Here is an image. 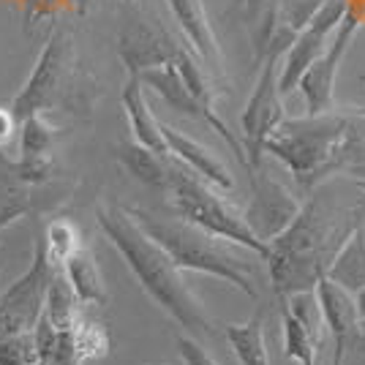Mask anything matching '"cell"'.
Listing matches in <instances>:
<instances>
[{
    "mask_svg": "<svg viewBox=\"0 0 365 365\" xmlns=\"http://www.w3.org/2000/svg\"><path fill=\"white\" fill-rule=\"evenodd\" d=\"M360 224H365V205H341L330 180L317 185L294 221L267 243L264 262L270 264V287L278 300L314 292L335 251Z\"/></svg>",
    "mask_w": 365,
    "mask_h": 365,
    "instance_id": "cell-1",
    "label": "cell"
},
{
    "mask_svg": "<svg viewBox=\"0 0 365 365\" xmlns=\"http://www.w3.org/2000/svg\"><path fill=\"white\" fill-rule=\"evenodd\" d=\"M262 150L289 169L300 194H311L335 175L365 178V107L284 118Z\"/></svg>",
    "mask_w": 365,
    "mask_h": 365,
    "instance_id": "cell-2",
    "label": "cell"
},
{
    "mask_svg": "<svg viewBox=\"0 0 365 365\" xmlns=\"http://www.w3.org/2000/svg\"><path fill=\"white\" fill-rule=\"evenodd\" d=\"M96 221H98L104 237L115 245V251L128 264L131 275L137 278V284L145 289V294L153 303L161 311H167L182 330L194 335H207V338L215 335L213 317L202 305L197 292L188 287L182 270L172 262L167 251L134 221L128 207L101 202L96 207Z\"/></svg>",
    "mask_w": 365,
    "mask_h": 365,
    "instance_id": "cell-3",
    "label": "cell"
},
{
    "mask_svg": "<svg viewBox=\"0 0 365 365\" xmlns=\"http://www.w3.org/2000/svg\"><path fill=\"white\" fill-rule=\"evenodd\" d=\"M128 213L134 215L139 227L150 235L155 243L167 251L172 262L180 267L182 273H205L221 278L232 287L248 294V297H259V275L257 262L248 257L251 251L243 245L224 240L218 235L205 232L197 224H188L182 218H164L142 207H131ZM257 257V254H254Z\"/></svg>",
    "mask_w": 365,
    "mask_h": 365,
    "instance_id": "cell-4",
    "label": "cell"
},
{
    "mask_svg": "<svg viewBox=\"0 0 365 365\" xmlns=\"http://www.w3.org/2000/svg\"><path fill=\"white\" fill-rule=\"evenodd\" d=\"M96 101V79L82 66L71 33L55 31L46 38L38 61L33 66L28 82L11 98V112L16 120L33 112H68V115H88Z\"/></svg>",
    "mask_w": 365,
    "mask_h": 365,
    "instance_id": "cell-5",
    "label": "cell"
},
{
    "mask_svg": "<svg viewBox=\"0 0 365 365\" xmlns=\"http://www.w3.org/2000/svg\"><path fill=\"white\" fill-rule=\"evenodd\" d=\"M164 191L169 194V207L175 210L178 218L188 221V224H197L205 232L218 235L224 240L243 245L251 254H257L259 259L267 257V243H262L251 232L243 213L232 202L221 197L215 191V185L202 180L199 175L185 169L175 158H172V169H169V180Z\"/></svg>",
    "mask_w": 365,
    "mask_h": 365,
    "instance_id": "cell-6",
    "label": "cell"
},
{
    "mask_svg": "<svg viewBox=\"0 0 365 365\" xmlns=\"http://www.w3.org/2000/svg\"><path fill=\"white\" fill-rule=\"evenodd\" d=\"M294 33L287 31L284 25L275 33L273 44L267 49V55L259 61V74L254 82V91L248 96L243 115H240V125H243V150L248 155V172L264 161V139L275 131V125L287 118L284 112V96L278 88V71H281V58L292 44Z\"/></svg>",
    "mask_w": 365,
    "mask_h": 365,
    "instance_id": "cell-7",
    "label": "cell"
},
{
    "mask_svg": "<svg viewBox=\"0 0 365 365\" xmlns=\"http://www.w3.org/2000/svg\"><path fill=\"white\" fill-rule=\"evenodd\" d=\"M55 273H58V264L46 254L44 240L38 237L28 273L19 275L14 284L0 294V338L31 333L36 327V322L44 314L46 289H49Z\"/></svg>",
    "mask_w": 365,
    "mask_h": 365,
    "instance_id": "cell-8",
    "label": "cell"
},
{
    "mask_svg": "<svg viewBox=\"0 0 365 365\" xmlns=\"http://www.w3.org/2000/svg\"><path fill=\"white\" fill-rule=\"evenodd\" d=\"M180 46L182 44L169 36L164 25L142 14L139 6H125V16L118 31V55L128 76H139L150 68L172 63Z\"/></svg>",
    "mask_w": 365,
    "mask_h": 365,
    "instance_id": "cell-9",
    "label": "cell"
},
{
    "mask_svg": "<svg viewBox=\"0 0 365 365\" xmlns=\"http://www.w3.org/2000/svg\"><path fill=\"white\" fill-rule=\"evenodd\" d=\"M248 178H251V199L243 210V218L262 243H270L275 235H281L294 221V215L303 207V199L287 182L278 180L273 172H267L264 161L254 172H248Z\"/></svg>",
    "mask_w": 365,
    "mask_h": 365,
    "instance_id": "cell-10",
    "label": "cell"
},
{
    "mask_svg": "<svg viewBox=\"0 0 365 365\" xmlns=\"http://www.w3.org/2000/svg\"><path fill=\"white\" fill-rule=\"evenodd\" d=\"M346 11V0H327L317 14L305 22L300 31L294 33L292 44L287 46L281 58V71H278V88L281 96H289L297 91V82L305 74V68L324 52L333 31L338 28L341 16Z\"/></svg>",
    "mask_w": 365,
    "mask_h": 365,
    "instance_id": "cell-11",
    "label": "cell"
},
{
    "mask_svg": "<svg viewBox=\"0 0 365 365\" xmlns=\"http://www.w3.org/2000/svg\"><path fill=\"white\" fill-rule=\"evenodd\" d=\"M314 297L319 305V314L324 327L333 335V360L330 365H344L346 351L357 341L360 330V311H357V297L351 292L341 289L327 275H322L314 287Z\"/></svg>",
    "mask_w": 365,
    "mask_h": 365,
    "instance_id": "cell-12",
    "label": "cell"
},
{
    "mask_svg": "<svg viewBox=\"0 0 365 365\" xmlns=\"http://www.w3.org/2000/svg\"><path fill=\"white\" fill-rule=\"evenodd\" d=\"M167 6L180 33L185 36V41H188V49L197 55L202 66L215 79H221L224 76V52H221L213 25H210L205 0H167Z\"/></svg>",
    "mask_w": 365,
    "mask_h": 365,
    "instance_id": "cell-13",
    "label": "cell"
},
{
    "mask_svg": "<svg viewBox=\"0 0 365 365\" xmlns=\"http://www.w3.org/2000/svg\"><path fill=\"white\" fill-rule=\"evenodd\" d=\"M161 137L167 142L169 155L175 161H180L185 169H191L194 175H199L202 180H207L210 185L221 188V191H232L235 188L232 172H229L227 164L210 148H205L194 137H188V134H182L178 128H172L169 123H161Z\"/></svg>",
    "mask_w": 365,
    "mask_h": 365,
    "instance_id": "cell-14",
    "label": "cell"
},
{
    "mask_svg": "<svg viewBox=\"0 0 365 365\" xmlns=\"http://www.w3.org/2000/svg\"><path fill=\"white\" fill-rule=\"evenodd\" d=\"M120 101L123 109H125V118H128V128H131L134 142L161 153V155H169L167 142L161 137V120L153 115L150 101L145 96V88H142L139 76H128V82H125V88L120 93Z\"/></svg>",
    "mask_w": 365,
    "mask_h": 365,
    "instance_id": "cell-15",
    "label": "cell"
},
{
    "mask_svg": "<svg viewBox=\"0 0 365 365\" xmlns=\"http://www.w3.org/2000/svg\"><path fill=\"white\" fill-rule=\"evenodd\" d=\"M63 275L68 281V287L74 289L79 305H107L109 303V292L104 284V275L101 267L96 262L91 245L79 243L74 248V254L66 259L61 264Z\"/></svg>",
    "mask_w": 365,
    "mask_h": 365,
    "instance_id": "cell-16",
    "label": "cell"
},
{
    "mask_svg": "<svg viewBox=\"0 0 365 365\" xmlns=\"http://www.w3.org/2000/svg\"><path fill=\"white\" fill-rule=\"evenodd\" d=\"M139 82H142L145 91H153L155 96H161V101L175 109V112H180L185 118L207 125V112L202 109V104L182 85L175 63H167V66H158V68H150V71L139 74Z\"/></svg>",
    "mask_w": 365,
    "mask_h": 365,
    "instance_id": "cell-17",
    "label": "cell"
},
{
    "mask_svg": "<svg viewBox=\"0 0 365 365\" xmlns=\"http://www.w3.org/2000/svg\"><path fill=\"white\" fill-rule=\"evenodd\" d=\"M324 275L351 294H360L365 289V224L351 229L349 237L330 259Z\"/></svg>",
    "mask_w": 365,
    "mask_h": 365,
    "instance_id": "cell-18",
    "label": "cell"
},
{
    "mask_svg": "<svg viewBox=\"0 0 365 365\" xmlns=\"http://www.w3.org/2000/svg\"><path fill=\"white\" fill-rule=\"evenodd\" d=\"M115 158L120 161V167L137 178L139 182L145 185H153V188H167L169 180V169H172V155H161V153L150 150L145 145H139L134 139L128 142H120L115 148Z\"/></svg>",
    "mask_w": 365,
    "mask_h": 365,
    "instance_id": "cell-19",
    "label": "cell"
},
{
    "mask_svg": "<svg viewBox=\"0 0 365 365\" xmlns=\"http://www.w3.org/2000/svg\"><path fill=\"white\" fill-rule=\"evenodd\" d=\"M58 125L44 112H33L19 120V158L16 161H49L55 142H58Z\"/></svg>",
    "mask_w": 365,
    "mask_h": 365,
    "instance_id": "cell-20",
    "label": "cell"
},
{
    "mask_svg": "<svg viewBox=\"0 0 365 365\" xmlns=\"http://www.w3.org/2000/svg\"><path fill=\"white\" fill-rule=\"evenodd\" d=\"M229 346L235 351V357L240 365H270V354L264 346V317L262 308L248 322L240 324H227L224 327Z\"/></svg>",
    "mask_w": 365,
    "mask_h": 365,
    "instance_id": "cell-21",
    "label": "cell"
},
{
    "mask_svg": "<svg viewBox=\"0 0 365 365\" xmlns=\"http://www.w3.org/2000/svg\"><path fill=\"white\" fill-rule=\"evenodd\" d=\"M31 188L33 185L16 175L14 161L0 150V232L31 210Z\"/></svg>",
    "mask_w": 365,
    "mask_h": 365,
    "instance_id": "cell-22",
    "label": "cell"
},
{
    "mask_svg": "<svg viewBox=\"0 0 365 365\" xmlns=\"http://www.w3.org/2000/svg\"><path fill=\"white\" fill-rule=\"evenodd\" d=\"M44 317L52 322L58 330H68L76 322V317H79V300H76L74 289L68 287V281H66V275H63L61 267H58V273L52 275V284H49V289H46Z\"/></svg>",
    "mask_w": 365,
    "mask_h": 365,
    "instance_id": "cell-23",
    "label": "cell"
},
{
    "mask_svg": "<svg viewBox=\"0 0 365 365\" xmlns=\"http://www.w3.org/2000/svg\"><path fill=\"white\" fill-rule=\"evenodd\" d=\"M44 248L46 254L52 257V262L61 267L66 259L74 254V248L82 240H79V232H76V227L68 221V218H58V221H52L49 227H46L44 232Z\"/></svg>",
    "mask_w": 365,
    "mask_h": 365,
    "instance_id": "cell-24",
    "label": "cell"
},
{
    "mask_svg": "<svg viewBox=\"0 0 365 365\" xmlns=\"http://www.w3.org/2000/svg\"><path fill=\"white\" fill-rule=\"evenodd\" d=\"M71 335L76 341V349L82 354V360H91V357H101L109 349V335L104 330V324L91 322L88 317H76V322L71 324Z\"/></svg>",
    "mask_w": 365,
    "mask_h": 365,
    "instance_id": "cell-25",
    "label": "cell"
},
{
    "mask_svg": "<svg viewBox=\"0 0 365 365\" xmlns=\"http://www.w3.org/2000/svg\"><path fill=\"white\" fill-rule=\"evenodd\" d=\"M0 365H41L31 333H16L0 338Z\"/></svg>",
    "mask_w": 365,
    "mask_h": 365,
    "instance_id": "cell-26",
    "label": "cell"
},
{
    "mask_svg": "<svg viewBox=\"0 0 365 365\" xmlns=\"http://www.w3.org/2000/svg\"><path fill=\"white\" fill-rule=\"evenodd\" d=\"M327 0H278V25L297 33Z\"/></svg>",
    "mask_w": 365,
    "mask_h": 365,
    "instance_id": "cell-27",
    "label": "cell"
},
{
    "mask_svg": "<svg viewBox=\"0 0 365 365\" xmlns=\"http://www.w3.org/2000/svg\"><path fill=\"white\" fill-rule=\"evenodd\" d=\"M175 344H178L182 365H218L213 354L205 349L197 338H191V335H178Z\"/></svg>",
    "mask_w": 365,
    "mask_h": 365,
    "instance_id": "cell-28",
    "label": "cell"
},
{
    "mask_svg": "<svg viewBox=\"0 0 365 365\" xmlns=\"http://www.w3.org/2000/svg\"><path fill=\"white\" fill-rule=\"evenodd\" d=\"M16 128H19V120H16V115L11 112V107H0V150L11 142Z\"/></svg>",
    "mask_w": 365,
    "mask_h": 365,
    "instance_id": "cell-29",
    "label": "cell"
},
{
    "mask_svg": "<svg viewBox=\"0 0 365 365\" xmlns=\"http://www.w3.org/2000/svg\"><path fill=\"white\" fill-rule=\"evenodd\" d=\"M71 3H74L76 14H79V16H88L91 11H96V9H98V6L104 3V0H71Z\"/></svg>",
    "mask_w": 365,
    "mask_h": 365,
    "instance_id": "cell-30",
    "label": "cell"
},
{
    "mask_svg": "<svg viewBox=\"0 0 365 365\" xmlns=\"http://www.w3.org/2000/svg\"><path fill=\"white\" fill-rule=\"evenodd\" d=\"M357 297V311H360V319H365V289L360 294H354Z\"/></svg>",
    "mask_w": 365,
    "mask_h": 365,
    "instance_id": "cell-31",
    "label": "cell"
},
{
    "mask_svg": "<svg viewBox=\"0 0 365 365\" xmlns=\"http://www.w3.org/2000/svg\"><path fill=\"white\" fill-rule=\"evenodd\" d=\"M357 341L365 346V319H360V330H357Z\"/></svg>",
    "mask_w": 365,
    "mask_h": 365,
    "instance_id": "cell-32",
    "label": "cell"
},
{
    "mask_svg": "<svg viewBox=\"0 0 365 365\" xmlns=\"http://www.w3.org/2000/svg\"><path fill=\"white\" fill-rule=\"evenodd\" d=\"M354 188H357V191H363V194H365V178H354Z\"/></svg>",
    "mask_w": 365,
    "mask_h": 365,
    "instance_id": "cell-33",
    "label": "cell"
},
{
    "mask_svg": "<svg viewBox=\"0 0 365 365\" xmlns=\"http://www.w3.org/2000/svg\"><path fill=\"white\" fill-rule=\"evenodd\" d=\"M123 6H142V0H118Z\"/></svg>",
    "mask_w": 365,
    "mask_h": 365,
    "instance_id": "cell-34",
    "label": "cell"
},
{
    "mask_svg": "<svg viewBox=\"0 0 365 365\" xmlns=\"http://www.w3.org/2000/svg\"><path fill=\"white\" fill-rule=\"evenodd\" d=\"M319 365H322V363H319Z\"/></svg>",
    "mask_w": 365,
    "mask_h": 365,
    "instance_id": "cell-35",
    "label": "cell"
}]
</instances>
